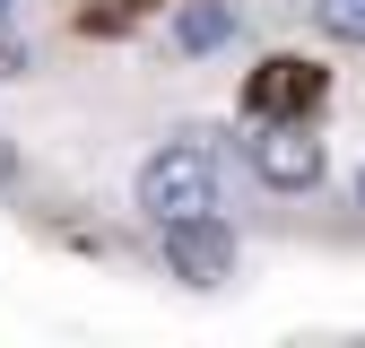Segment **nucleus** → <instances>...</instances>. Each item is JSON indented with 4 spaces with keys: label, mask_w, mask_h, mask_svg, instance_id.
Returning <instances> with one entry per match:
<instances>
[{
    "label": "nucleus",
    "mask_w": 365,
    "mask_h": 348,
    "mask_svg": "<svg viewBox=\"0 0 365 348\" xmlns=\"http://www.w3.org/2000/svg\"><path fill=\"white\" fill-rule=\"evenodd\" d=\"M217 183H226V157L209 130H174L165 148H148L140 165V209L148 218H182V209H217Z\"/></svg>",
    "instance_id": "f257e3e1"
},
{
    "label": "nucleus",
    "mask_w": 365,
    "mask_h": 348,
    "mask_svg": "<svg viewBox=\"0 0 365 348\" xmlns=\"http://www.w3.org/2000/svg\"><path fill=\"white\" fill-rule=\"evenodd\" d=\"M157 235H165V270L182 287H226V279H235V227H226L217 209L157 218Z\"/></svg>",
    "instance_id": "f03ea898"
},
{
    "label": "nucleus",
    "mask_w": 365,
    "mask_h": 348,
    "mask_svg": "<svg viewBox=\"0 0 365 348\" xmlns=\"http://www.w3.org/2000/svg\"><path fill=\"white\" fill-rule=\"evenodd\" d=\"M244 165L261 174L269 192H313L331 174V148L313 140V122H252V140H244Z\"/></svg>",
    "instance_id": "7ed1b4c3"
},
{
    "label": "nucleus",
    "mask_w": 365,
    "mask_h": 348,
    "mask_svg": "<svg viewBox=\"0 0 365 348\" xmlns=\"http://www.w3.org/2000/svg\"><path fill=\"white\" fill-rule=\"evenodd\" d=\"M322 70H313L304 53H269L252 78H244V113L252 122H313V105H322Z\"/></svg>",
    "instance_id": "20e7f679"
},
{
    "label": "nucleus",
    "mask_w": 365,
    "mask_h": 348,
    "mask_svg": "<svg viewBox=\"0 0 365 348\" xmlns=\"http://www.w3.org/2000/svg\"><path fill=\"white\" fill-rule=\"evenodd\" d=\"M235 44V0H182L174 9V53H226Z\"/></svg>",
    "instance_id": "39448f33"
},
{
    "label": "nucleus",
    "mask_w": 365,
    "mask_h": 348,
    "mask_svg": "<svg viewBox=\"0 0 365 348\" xmlns=\"http://www.w3.org/2000/svg\"><path fill=\"white\" fill-rule=\"evenodd\" d=\"M313 26L331 44H365V0H313Z\"/></svg>",
    "instance_id": "423d86ee"
},
{
    "label": "nucleus",
    "mask_w": 365,
    "mask_h": 348,
    "mask_svg": "<svg viewBox=\"0 0 365 348\" xmlns=\"http://www.w3.org/2000/svg\"><path fill=\"white\" fill-rule=\"evenodd\" d=\"M0 78H26V44L9 35V18H0Z\"/></svg>",
    "instance_id": "0eeeda50"
},
{
    "label": "nucleus",
    "mask_w": 365,
    "mask_h": 348,
    "mask_svg": "<svg viewBox=\"0 0 365 348\" xmlns=\"http://www.w3.org/2000/svg\"><path fill=\"white\" fill-rule=\"evenodd\" d=\"M9 9H18V0H0V18H9Z\"/></svg>",
    "instance_id": "6e6552de"
},
{
    "label": "nucleus",
    "mask_w": 365,
    "mask_h": 348,
    "mask_svg": "<svg viewBox=\"0 0 365 348\" xmlns=\"http://www.w3.org/2000/svg\"><path fill=\"white\" fill-rule=\"evenodd\" d=\"M356 200H365V174H356Z\"/></svg>",
    "instance_id": "1a4fd4ad"
}]
</instances>
